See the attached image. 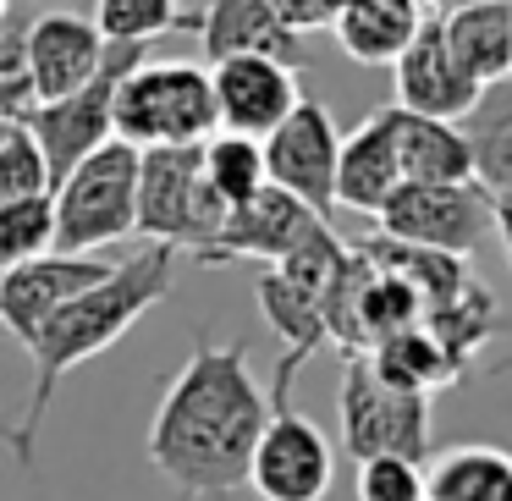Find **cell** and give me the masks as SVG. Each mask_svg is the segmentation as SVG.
Listing matches in <instances>:
<instances>
[{"mask_svg": "<svg viewBox=\"0 0 512 501\" xmlns=\"http://www.w3.org/2000/svg\"><path fill=\"white\" fill-rule=\"evenodd\" d=\"M270 419V391L254 380L243 342L199 336L160 391L144 457L177 496L221 501L248 485V457Z\"/></svg>", "mask_w": 512, "mask_h": 501, "instance_id": "obj_1", "label": "cell"}, {"mask_svg": "<svg viewBox=\"0 0 512 501\" xmlns=\"http://www.w3.org/2000/svg\"><path fill=\"white\" fill-rule=\"evenodd\" d=\"M177 259L182 254L155 248V243H149L144 254H133V259H116L111 276H105L100 287H89L83 298H72L67 309H56L34 331V342H28V358H34V391H28L23 419L0 430L6 452H12L23 468H34V457H39V430H45V419H50L56 386L78 364H89V358L105 353V347L122 342L155 303L171 298V287H177Z\"/></svg>", "mask_w": 512, "mask_h": 501, "instance_id": "obj_2", "label": "cell"}, {"mask_svg": "<svg viewBox=\"0 0 512 501\" xmlns=\"http://www.w3.org/2000/svg\"><path fill=\"white\" fill-rule=\"evenodd\" d=\"M215 133L210 67L193 61H138L116 83L111 138L127 149H199Z\"/></svg>", "mask_w": 512, "mask_h": 501, "instance_id": "obj_3", "label": "cell"}, {"mask_svg": "<svg viewBox=\"0 0 512 501\" xmlns=\"http://www.w3.org/2000/svg\"><path fill=\"white\" fill-rule=\"evenodd\" d=\"M56 210V254H100L138 232V149L122 138L100 144L89 160L50 188Z\"/></svg>", "mask_w": 512, "mask_h": 501, "instance_id": "obj_4", "label": "cell"}, {"mask_svg": "<svg viewBox=\"0 0 512 501\" xmlns=\"http://www.w3.org/2000/svg\"><path fill=\"white\" fill-rule=\"evenodd\" d=\"M375 232L424 254L468 259L496 237V204L479 182H402L380 204Z\"/></svg>", "mask_w": 512, "mask_h": 501, "instance_id": "obj_5", "label": "cell"}, {"mask_svg": "<svg viewBox=\"0 0 512 501\" xmlns=\"http://www.w3.org/2000/svg\"><path fill=\"white\" fill-rule=\"evenodd\" d=\"M226 204L210 193L199 149H144L138 155V232L171 254H204L221 232Z\"/></svg>", "mask_w": 512, "mask_h": 501, "instance_id": "obj_6", "label": "cell"}, {"mask_svg": "<svg viewBox=\"0 0 512 501\" xmlns=\"http://www.w3.org/2000/svg\"><path fill=\"white\" fill-rule=\"evenodd\" d=\"M336 408H342V446L353 463H369V457L424 463L430 457V397L386 386L364 353L347 358Z\"/></svg>", "mask_w": 512, "mask_h": 501, "instance_id": "obj_7", "label": "cell"}, {"mask_svg": "<svg viewBox=\"0 0 512 501\" xmlns=\"http://www.w3.org/2000/svg\"><path fill=\"white\" fill-rule=\"evenodd\" d=\"M336 479V452L314 419L292 408V375L276 369L270 419L248 457V490L259 501H325Z\"/></svg>", "mask_w": 512, "mask_h": 501, "instance_id": "obj_8", "label": "cell"}, {"mask_svg": "<svg viewBox=\"0 0 512 501\" xmlns=\"http://www.w3.org/2000/svg\"><path fill=\"white\" fill-rule=\"evenodd\" d=\"M138 61H149V50L138 45H105V67L94 72L89 83H83L78 94H67V100H50V105H34L23 122V133L39 144V155H45V171H50V188H56L61 177H67L78 160H89L100 144H111V105H116V83L127 78V72L138 67Z\"/></svg>", "mask_w": 512, "mask_h": 501, "instance_id": "obj_9", "label": "cell"}, {"mask_svg": "<svg viewBox=\"0 0 512 501\" xmlns=\"http://www.w3.org/2000/svg\"><path fill=\"white\" fill-rule=\"evenodd\" d=\"M265 182L281 193H292L298 204H309L314 215H331V182H336V149H342V133H336L331 111L320 100H298V111L265 138Z\"/></svg>", "mask_w": 512, "mask_h": 501, "instance_id": "obj_10", "label": "cell"}, {"mask_svg": "<svg viewBox=\"0 0 512 501\" xmlns=\"http://www.w3.org/2000/svg\"><path fill=\"white\" fill-rule=\"evenodd\" d=\"M210 100H215V133H237V138L265 144L298 111L303 89H298V72L259 61V56H237V61H215L210 67Z\"/></svg>", "mask_w": 512, "mask_h": 501, "instance_id": "obj_11", "label": "cell"}, {"mask_svg": "<svg viewBox=\"0 0 512 501\" xmlns=\"http://www.w3.org/2000/svg\"><path fill=\"white\" fill-rule=\"evenodd\" d=\"M111 265L116 259H94V254H45L6 270L0 276V325L28 347L50 314L67 309L72 298H83L89 287H100L111 276Z\"/></svg>", "mask_w": 512, "mask_h": 501, "instance_id": "obj_12", "label": "cell"}, {"mask_svg": "<svg viewBox=\"0 0 512 501\" xmlns=\"http://www.w3.org/2000/svg\"><path fill=\"white\" fill-rule=\"evenodd\" d=\"M391 89H397V111L408 116H430V122H468L485 100L479 83L463 78L452 56H446V39H441V23L424 17V28L413 34V45L391 61Z\"/></svg>", "mask_w": 512, "mask_h": 501, "instance_id": "obj_13", "label": "cell"}, {"mask_svg": "<svg viewBox=\"0 0 512 501\" xmlns=\"http://www.w3.org/2000/svg\"><path fill=\"white\" fill-rule=\"evenodd\" d=\"M320 221V215L309 210V204H298L292 193L281 188H259L254 199L232 204L221 221V232L210 237V248L204 254H193V265H232V259H259V265H281V259L298 248V237L309 232V226Z\"/></svg>", "mask_w": 512, "mask_h": 501, "instance_id": "obj_14", "label": "cell"}, {"mask_svg": "<svg viewBox=\"0 0 512 501\" xmlns=\"http://www.w3.org/2000/svg\"><path fill=\"white\" fill-rule=\"evenodd\" d=\"M23 56H28L34 105H50V100L78 94L105 67V39L78 12H45L23 28Z\"/></svg>", "mask_w": 512, "mask_h": 501, "instance_id": "obj_15", "label": "cell"}, {"mask_svg": "<svg viewBox=\"0 0 512 501\" xmlns=\"http://www.w3.org/2000/svg\"><path fill=\"white\" fill-rule=\"evenodd\" d=\"M204 39V56L215 61H237V56H259V61H276L287 72L309 67V45H303L292 28L276 23L265 0H204V12L193 17Z\"/></svg>", "mask_w": 512, "mask_h": 501, "instance_id": "obj_16", "label": "cell"}, {"mask_svg": "<svg viewBox=\"0 0 512 501\" xmlns=\"http://www.w3.org/2000/svg\"><path fill=\"white\" fill-rule=\"evenodd\" d=\"M402 188V160H397V127H391V105L369 111L336 149V182L331 199L336 210L380 215V204Z\"/></svg>", "mask_w": 512, "mask_h": 501, "instance_id": "obj_17", "label": "cell"}, {"mask_svg": "<svg viewBox=\"0 0 512 501\" xmlns=\"http://www.w3.org/2000/svg\"><path fill=\"white\" fill-rule=\"evenodd\" d=\"M435 23H441L446 56L463 67L468 83H479V89L507 83V67H512V0H501V6L441 12Z\"/></svg>", "mask_w": 512, "mask_h": 501, "instance_id": "obj_18", "label": "cell"}, {"mask_svg": "<svg viewBox=\"0 0 512 501\" xmlns=\"http://www.w3.org/2000/svg\"><path fill=\"white\" fill-rule=\"evenodd\" d=\"M419 28L424 6H413V0H347V12L331 23V34L358 67H391L413 45Z\"/></svg>", "mask_w": 512, "mask_h": 501, "instance_id": "obj_19", "label": "cell"}, {"mask_svg": "<svg viewBox=\"0 0 512 501\" xmlns=\"http://www.w3.org/2000/svg\"><path fill=\"white\" fill-rule=\"evenodd\" d=\"M391 127H397L402 182H474V149H468L463 127L408 116L397 105H391Z\"/></svg>", "mask_w": 512, "mask_h": 501, "instance_id": "obj_20", "label": "cell"}, {"mask_svg": "<svg viewBox=\"0 0 512 501\" xmlns=\"http://www.w3.org/2000/svg\"><path fill=\"white\" fill-rule=\"evenodd\" d=\"M430 501H512V452L501 446H452L424 474Z\"/></svg>", "mask_w": 512, "mask_h": 501, "instance_id": "obj_21", "label": "cell"}, {"mask_svg": "<svg viewBox=\"0 0 512 501\" xmlns=\"http://www.w3.org/2000/svg\"><path fill=\"white\" fill-rule=\"evenodd\" d=\"M254 298H259V314H265V325L287 342V353H281V375L298 380V369L309 364V353L325 342V325H320V303L309 298V292H298L292 281H281L276 270H259L254 276Z\"/></svg>", "mask_w": 512, "mask_h": 501, "instance_id": "obj_22", "label": "cell"}, {"mask_svg": "<svg viewBox=\"0 0 512 501\" xmlns=\"http://www.w3.org/2000/svg\"><path fill=\"white\" fill-rule=\"evenodd\" d=\"M364 358H369V369H375L386 386L413 391V397H430V391L452 386V380L463 375V369L446 358V347L435 342L424 325H413V331H397V336H386V342H375Z\"/></svg>", "mask_w": 512, "mask_h": 501, "instance_id": "obj_23", "label": "cell"}, {"mask_svg": "<svg viewBox=\"0 0 512 501\" xmlns=\"http://www.w3.org/2000/svg\"><path fill=\"white\" fill-rule=\"evenodd\" d=\"M468 149H474V182L490 199H512V83L485 89L479 111L468 116Z\"/></svg>", "mask_w": 512, "mask_h": 501, "instance_id": "obj_24", "label": "cell"}, {"mask_svg": "<svg viewBox=\"0 0 512 501\" xmlns=\"http://www.w3.org/2000/svg\"><path fill=\"white\" fill-rule=\"evenodd\" d=\"M419 325L446 347V358H452V364L463 369L468 358H474L479 347H485L490 336L501 331V314H496V298H490V292L479 287V281H468L463 292H452V298H446L441 309H430Z\"/></svg>", "mask_w": 512, "mask_h": 501, "instance_id": "obj_25", "label": "cell"}, {"mask_svg": "<svg viewBox=\"0 0 512 501\" xmlns=\"http://www.w3.org/2000/svg\"><path fill=\"white\" fill-rule=\"evenodd\" d=\"M199 166H204V182H210V193L232 210V204L254 199L259 188H270L265 182V149L254 144V138H237V133H210L199 144Z\"/></svg>", "mask_w": 512, "mask_h": 501, "instance_id": "obj_26", "label": "cell"}, {"mask_svg": "<svg viewBox=\"0 0 512 501\" xmlns=\"http://www.w3.org/2000/svg\"><path fill=\"white\" fill-rule=\"evenodd\" d=\"M199 12H182L177 0H94V34L105 45H138V50H155L160 34L171 28H188Z\"/></svg>", "mask_w": 512, "mask_h": 501, "instance_id": "obj_27", "label": "cell"}, {"mask_svg": "<svg viewBox=\"0 0 512 501\" xmlns=\"http://www.w3.org/2000/svg\"><path fill=\"white\" fill-rule=\"evenodd\" d=\"M353 254H358V248H353ZM419 320H424L419 298H413L397 276H386V270L369 265L364 270V287H358V342H364V353L375 342H386V336H397V331H413Z\"/></svg>", "mask_w": 512, "mask_h": 501, "instance_id": "obj_28", "label": "cell"}, {"mask_svg": "<svg viewBox=\"0 0 512 501\" xmlns=\"http://www.w3.org/2000/svg\"><path fill=\"white\" fill-rule=\"evenodd\" d=\"M56 254V210L45 199H23V204H0V276L28 259Z\"/></svg>", "mask_w": 512, "mask_h": 501, "instance_id": "obj_29", "label": "cell"}, {"mask_svg": "<svg viewBox=\"0 0 512 501\" xmlns=\"http://www.w3.org/2000/svg\"><path fill=\"white\" fill-rule=\"evenodd\" d=\"M50 193V171H45V155L39 144L12 127L0 138V204H23V199H45Z\"/></svg>", "mask_w": 512, "mask_h": 501, "instance_id": "obj_30", "label": "cell"}, {"mask_svg": "<svg viewBox=\"0 0 512 501\" xmlns=\"http://www.w3.org/2000/svg\"><path fill=\"white\" fill-rule=\"evenodd\" d=\"M23 28L28 23H17V17L0 28V127H23L28 111H34V83H28Z\"/></svg>", "mask_w": 512, "mask_h": 501, "instance_id": "obj_31", "label": "cell"}, {"mask_svg": "<svg viewBox=\"0 0 512 501\" xmlns=\"http://www.w3.org/2000/svg\"><path fill=\"white\" fill-rule=\"evenodd\" d=\"M358 501H424V468L402 457H369L358 463Z\"/></svg>", "mask_w": 512, "mask_h": 501, "instance_id": "obj_32", "label": "cell"}, {"mask_svg": "<svg viewBox=\"0 0 512 501\" xmlns=\"http://www.w3.org/2000/svg\"><path fill=\"white\" fill-rule=\"evenodd\" d=\"M270 12H276L281 28H292V34H309V28H325V12H320V0H265Z\"/></svg>", "mask_w": 512, "mask_h": 501, "instance_id": "obj_33", "label": "cell"}, {"mask_svg": "<svg viewBox=\"0 0 512 501\" xmlns=\"http://www.w3.org/2000/svg\"><path fill=\"white\" fill-rule=\"evenodd\" d=\"M441 12H463V6H501V0H435Z\"/></svg>", "mask_w": 512, "mask_h": 501, "instance_id": "obj_34", "label": "cell"}, {"mask_svg": "<svg viewBox=\"0 0 512 501\" xmlns=\"http://www.w3.org/2000/svg\"><path fill=\"white\" fill-rule=\"evenodd\" d=\"M320 12H325V28H331V23H336V17H342V12H347V0H320Z\"/></svg>", "mask_w": 512, "mask_h": 501, "instance_id": "obj_35", "label": "cell"}, {"mask_svg": "<svg viewBox=\"0 0 512 501\" xmlns=\"http://www.w3.org/2000/svg\"><path fill=\"white\" fill-rule=\"evenodd\" d=\"M12 23V0H0V28Z\"/></svg>", "mask_w": 512, "mask_h": 501, "instance_id": "obj_36", "label": "cell"}, {"mask_svg": "<svg viewBox=\"0 0 512 501\" xmlns=\"http://www.w3.org/2000/svg\"><path fill=\"white\" fill-rule=\"evenodd\" d=\"M413 6H435V0H413Z\"/></svg>", "mask_w": 512, "mask_h": 501, "instance_id": "obj_37", "label": "cell"}, {"mask_svg": "<svg viewBox=\"0 0 512 501\" xmlns=\"http://www.w3.org/2000/svg\"><path fill=\"white\" fill-rule=\"evenodd\" d=\"M177 6H199V0H177Z\"/></svg>", "mask_w": 512, "mask_h": 501, "instance_id": "obj_38", "label": "cell"}, {"mask_svg": "<svg viewBox=\"0 0 512 501\" xmlns=\"http://www.w3.org/2000/svg\"><path fill=\"white\" fill-rule=\"evenodd\" d=\"M6 133H12V127H0V138H6Z\"/></svg>", "mask_w": 512, "mask_h": 501, "instance_id": "obj_39", "label": "cell"}, {"mask_svg": "<svg viewBox=\"0 0 512 501\" xmlns=\"http://www.w3.org/2000/svg\"><path fill=\"white\" fill-rule=\"evenodd\" d=\"M507 83H512V67H507Z\"/></svg>", "mask_w": 512, "mask_h": 501, "instance_id": "obj_40", "label": "cell"}, {"mask_svg": "<svg viewBox=\"0 0 512 501\" xmlns=\"http://www.w3.org/2000/svg\"><path fill=\"white\" fill-rule=\"evenodd\" d=\"M424 501H430V496H424Z\"/></svg>", "mask_w": 512, "mask_h": 501, "instance_id": "obj_41", "label": "cell"}]
</instances>
